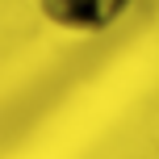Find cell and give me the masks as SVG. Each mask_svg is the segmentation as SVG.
Returning a JSON list of instances; mask_svg holds the SVG:
<instances>
[{"instance_id": "obj_1", "label": "cell", "mask_w": 159, "mask_h": 159, "mask_svg": "<svg viewBox=\"0 0 159 159\" xmlns=\"http://www.w3.org/2000/svg\"><path fill=\"white\" fill-rule=\"evenodd\" d=\"M34 8L55 30L92 38V34H105L113 21H121L130 0H34Z\"/></svg>"}]
</instances>
